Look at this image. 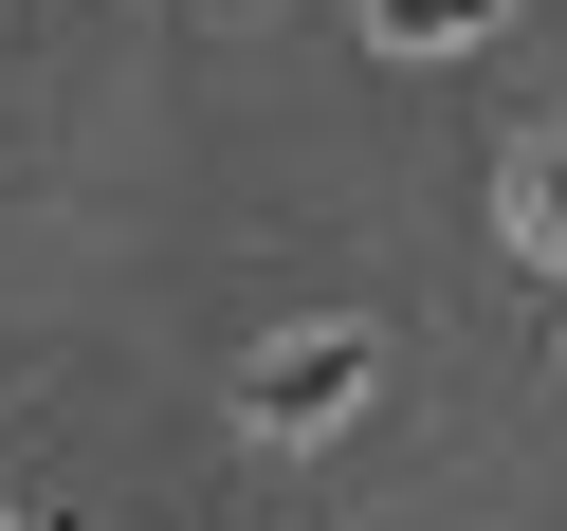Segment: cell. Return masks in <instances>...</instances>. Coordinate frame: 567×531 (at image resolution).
<instances>
[{"mask_svg":"<svg viewBox=\"0 0 567 531\" xmlns=\"http://www.w3.org/2000/svg\"><path fill=\"white\" fill-rule=\"evenodd\" d=\"M367 330H293V348H257V385H238V421L257 440H330V421H367Z\"/></svg>","mask_w":567,"mask_h":531,"instance_id":"1","label":"cell"},{"mask_svg":"<svg viewBox=\"0 0 567 531\" xmlns=\"http://www.w3.org/2000/svg\"><path fill=\"white\" fill-rule=\"evenodd\" d=\"M513 238H530V257H567V147L513 165Z\"/></svg>","mask_w":567,"mask_h":531,"instance_id":"3","label":"cell"},{"mask_svg":"<svg viewBox=\"0 0 567 531\" xmlns=\"http://www.w3.org/2000/svg\"><path fill=\"white\" fill-rule=\"evenodd\" d=\"M476 19H494V0H367V38H384V55H457Z\"/></svg>","mask_w":567,"mask_h":531,"instance_id":"2","label":"cell"}]
</instances>
